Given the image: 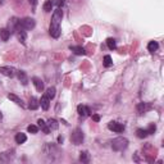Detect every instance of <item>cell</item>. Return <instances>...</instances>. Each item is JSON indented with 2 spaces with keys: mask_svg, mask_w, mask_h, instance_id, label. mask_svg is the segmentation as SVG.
<instances>
[{
  "mask_svg": "<svg viewBox=\"0 0 164 164\" xmlns=\"http://www.w3.org/2000/svg\"><path fill=\"white\" fill-rule=\"evenodd\" d=\"M155 130H156V127H155V126H154V124H151V126H150V127H149V128H147V133H149V135H151V133H154V132H155Z\"/></svg>",
  "mask_w": 164,
  "mask_h": 164,
  "instance_id": "29",
  "label": "cell"
},
{
  "mask_svg": "<svg viewBox=\"0 0 164 164\" xmlns=\"http://www.w3.org/2000/svg\"><path fill=\"white\" fill-rule=\"evenodd\" d=\"M84 132H82V130L80 128H76L73 131V133L72 136H71V141L74 144V145H81L82 144V141H84Z\"/></svg>",
  "mask_w": 164,
  "mask_h": 164,
  "instance_id": "3",
  "label": "cell"
},
{
  "mask_svg": "<svg viewBox=\"0 0 164 164\" xmlns=\"http://www.w3.org/2000/svg\"><path fill=\"white\" fill-rule=\"evenodd\" d=\"M53 5H54L53 0H46L42 8H44V10H45V12H50V10H51V8H53Z\"/></svg>",
  "mask_w": 164,
  "mask_h": 164,
  "instance_id": "26",
  "label": "cell"
},
{
  "mask_svg": "<svg viewBox=\"0 0 164 164\" xmlns=\"http://www.w3.org/2000/svg\"><path fill=\"white\" fill-rule=\"evenodd\" d=\"M108 128L113 131V132H117V133H121L123 132V130H124V126L121 124V123H118V122H110L108 124Z\"/></svg>",
  "mask_w": 164,
  "mask_h": 164,
  "instance_id": "6",
  "label": "cell"
},
{
  "mask_svg": "<svg viewBox=\"0 0 164 164\" xmlns=\"http://www.w3.org/2000/svg\"><path fill=\"white\" fill-rule=\"evenodd\" d=\"M112 64H113V61H112V57L110 55H105V57H104V65H105L107 68L112 67Z\"/></svg>",
  "mask_w": 164,
  "mask_h": 164,
  "instance_id": "27",
  "label": "cell"
},
{
  "mask_svg": "<svg viewBox=\"0 0 164 164\" xmlns=\"http://www.w3.org/2000/svg\"><path fill=\"white\" fill-rule=\"evenodd\" d=\"M37 124H39V128L42 130L44 133L48 135L49 132H50V128L48 127V123H45V121H42V119H39V121H37Z\"/></svg>",
  "mask_w": 164,
  "mask_h": 164,
  "instance_id": "15",
  "label": "cell"
},
{
  "mask_svg": "<svg viewBox=\"0 0 164 164\" xmlns=\"http://www.w3.org/2000/svg\"><path fill=\"white\" fill-rule=\"evenodd\" d=\"M77 112H78V114L81 117H87L90 114V109L86 105H78L77 107Z\"/></svg>",
  "mask_w": 164,
  "mask_h": 164,
  "instance_id": "10",
  "label": "cell"
},
{
  "mask_svg": "<svg viewBox=\"0 0 164 164\" xmlns=\"http://www.w3.org/2000/svg\"><path fill=\"white\" fill-rule=\"evenodd\" d=\"M0 73L7 76V77H14L17 74V71L13 67H0Z\"/></svg>",
  "mask_w": 164,
  "mask_h": 164,
  "instance_id": "7",
  "label": "cell"
},
{
  "mask_svg": "<svg viewBox=\"0 0 164 164\" xmlns=\"http://www.w3.org/2000/svg\"><path fill=\"white\" fill-rule=\"evenodd\" d=\"M40 105H41V108L44 109V110H48L49 107H50V99H49L46 95H44L41 97V100H40Z\"/></svg>",
  "mask_w": 164,
  "mask_h": 164,
  "instance_id": "11",
  "label": "cell"
},
{
  "mask_svg": "<svg viewBox=\"0 0 164 164\" xmlns=\"http://www.w3.org/2000/svg\"><path fill=\"white\" fill-rule=\"evenodd\" d=\"M39 107H40V100H37L36 97H31V99H30V104H28V108L31 109V110H36Z\"/></svg>",
  "mask_w": 164,
  "mask_h": 164,
  "instance_id": "14",
  "label": "cell"
},
{
  "mask_svg": "<svg viewBox=\"0 0 164 164\" xmlns=\"http://www.w3.org/2000/svg\"><path fill=\"white\" fill-rule=\"evenodd\" d=\"M58 122L55 121V119H49V121H48V127L49 128H50V131L51 130H57L58 128Z\"/></svg>",
  "mask_w": 164,
  "mask_h": 164,
  "instance_id": "24",
  "label": "cell"
},
{
  "mask_svg": "<svg viewBox=\"0 0 164 164\" xmlns=\"http://www.w3.org/2000/svg\"><path fill=\"white\" fill-rule=\"evenodd\" d=\"M14 140H15V143H17V144H25L26 141H27V136H26L25 133L19 132V133H17V135H15Z\"/></svg>",
  "mask_w": 164,
  "mask_h": 164,
  "instance_id": "16",
  "label": "cell"
},
{
  "mask_svg": "<svg viewBox=\"0 0 164 164\" xmlns=\"http://www.w3.org/2000/svg\"><path fill=\"white\" fill-rule=\"evenodd\" d=\"M18 26H19V19L17 17H12L8 22V31L10 32V34H15Z\"/></svg>",
  "mask_w": 164,
  "mask_h": 164,
  "instance_id": "4",
  "label": "cell"
},
{
  "mask_svg": "<svg viewBox=\"0 0 164 164\" xmlns=\"http://www.w3.org/2000/svg\"><path fill=\"white\" fill-rule=\"evenodd\" d=\"M71 50H72L76 55H85L86 50L82 46H71Z\"/></svg>",
  "mask_w": 164,
  "mask_h": 164,
  "instance_id": "17",
  "label": "cell"
},
{
  "mask_svg": "<svg viewBox=\"0 0 164 164\" xmlns=\"http://www.w3.org/2000/svg\"><path fill=\"white\" fill-rule=\"evenodd\" d=\"M80 160H81L82 163H89V162H90V154H89L87 151H81Z\"/></svg>",
  "mask_w": 164,
  "mask_h": 164,
  "instance_id": "21",
  "label": "cell"
},
{
  "mask_svg": "<svg viewBox=\"0 0 164 164\" xmlns=\"http://www.w3.org/2000/svg\"><path fill=\"white\" fill-rule=\"evenodd\" d=\"M149 109H150V105H147L146 103H140L139 105H137V112H139L140 114L145 113L146 110H149Z\"/></svg>",
  "mask_w": 164,
  "mask_h": 164,
  "instance_id": "19",
  "label": "cell"
},
{
  "mask_svg": "<svg viewBox=\"0 0 164 164\" xmlns=\"http://www.w3.org/2000/svg\"><path fill=\"white\" fill-rule=\"evenodd\" d=\"M107 45H108V48L110 49V50H114V49L117 48V44H116V40L114 39H112V37H109V39L107 40Z\"/></svg>",
  "mask_w": 164,
  "mask_h": 164,
  "instance_id": "23",
  "label": "cell"
},
{
  "mask_svg": "<svg viewBox=\"0 0 164 164\" xmlns=\"http://www.w3.org/2000/svg\"><path fill=\"white\" fill-rule=\"evenodd\" d=\"M8 99H9V100H12V101H14L15 104H17V105H21L22 108H25V107H26V105H25V103H23V100L19 99V97H18L17 95L9 94V95H8Z\"/></svg>",
  "mask_w": 164,
  "mask_h": 164,
  "instance_id": "13",
  "label": "cell"
},
{
  "mask_svg": "<svg viewBox=\"0 0 164 164\" xmlns=\"http://www.w3.org/2000/svg\"><path fill=\"white\" fill-rule=\"evenodd\" d=\"M21 26L23 27L26 31H30V30H32V28L35 27V19L27 17V18H25V19L21 21Z\"/></svg>",
  "mask_w": 164,
  "mask_h": 164,
  "instance_id": "5",
  "label": "cell"
},
{
  "mask_svg": "<svg viewBox=\"0 0 164 164\" xmlns=\"http://www.w3.org/2000/svg\"><path fill=\"white\" fill-rule=\"evenodd\" d=\"M27 131H28V132H31V133H37V131H39V127H37V126H35V124H31V126H28V127H27Z\"/></svg>",
  "mask_w": 164,
  "mask_h": 164,
  "instance_id": "28",
  "label": "cell"
},
{
  "mask_svg": "<svg viewBox=\"0 0 164 164\" xmlns=\"http://www.w3.org/2000/svg\"><path fill=\"white\" fill-rule=\"evenodd\" d=\"M55 91H57V90H55V87H49V89L46 90V92H45V95L51 100L53 97L55 96Z\"/></svg>",
  "mask_w": 164,
  "mask_h": 164,
  "instance_id": "22",
  "label": "cell"
},
{
  "mask_svg": "<svg viewBox=\"0 0 164 164\" xmlns=\"http://www.w3.org/2000/svg\"><path fill=\"white\" fill-rule=\"evenodd\" d=\"M30 4L32 5V7H36V5H37V0H30Z\"/></svg>",
  "mask_w": 164,
  "mask_h": 164,
  "instance_id": "31",
  "label": "cell"
},
{
  "mask_svg": "<svg viewBox=\"0 0 164 164\" xmlns=\"http://www.w3.org/2000/svg\"><path fill=\"white\" fill-rule=\"evenodd\" d=\"M136 135H137V137L139 139H144V137H146L147 135V130H143V128H139L137 131H136Z\"/></svg>",
  "mask_w": 164,
  "mask_h": 164,
  "instance_id": "25",
  "label": "cell"
},
{
  "mask_svg": "<svg viewBox=\"0 0 164 164\" xmlns=\"http://www.w3.org/2000/svg\"><path fill=\"white\" fill-rule=\"evenodd\" d=\"M17 77L18 80L22 82V85H27L28 84V78H27V74L23 71H17Z\"/></svg>",
  "mask_w": 164,
  "mask_h": 164,
  "instance_id": "12",
  "label": "cell"
},
{
  "mask_svg": "<svg viewBox=\"0 0 164 164\" xmlns=\"http://www.w3.org/2000/svg\"><path fill=\"white\" fill-rule=\"evenodd\" d=\"M32 84L35 85V87H36V90L37 91H44V82H42V80L41 78H39V77H34L32 78Z\"/></svg>",
  "mask_w": 164,
  "mask_h": 164,
  "instance_id": "9",
  "label": "cell"
},
{
  "mask_svg": "<svg viewBox=\"0 0 164 164\" xmlns=\"http://www.w3.org/2000/svg\"><path fill=\"white\" fill-rule=\"evenodd\" d=\"M158 48H159V44H158L156 41H150L149 45H147V50H149L150 53H155L158 50Z\"/></svg>",
  "mask_w": 164,
  "mask_h": 164,
  "instance_id": "20",
  "label": "cell"
},
{
  "mask_svg": "<svg viewBox=\"0 0 164 164\" xmlns=\"http://www.w3.org/2000/svg\"><path fill=\"white\" fill-rule=\"evenodd\" d=\"M14 156V151L10 150V151H5V153H2L0 154V160L2 162H10L13 159Z\"/></svg>",
  "mask_w": 164,
  "mask_h": 164,
  "instance_id": "8",
  "label": "cell"
},
{
  "mask_svg": "<svg viewBox=\"0 0 164 164\" xmlns=\"http://www.w3.org/2000/svg\"><path fill=\"white\" fill-rule=\"evenodd\" d=\"M92 119H94L95 122H99V121H100V117L97 116V114H95V116H92Z\"/></svg>",
  "mask_w": 164,
  "mask_h": 164,
  "instance_id": "30",
  "label": "cell"
},
{
  "mask_svg": "<svg viewBox=\"0 0 164 164\" xmlns=\"http://www.w3.org/2000/svg\"><path fill=\"white\" fill-rule=\"evenodd\" d=\"M10 36V32L8 31V28H0V39L3 41H8Z\"/></svg>",
  "mask_w": 164,
  "mask_h": 164,
  "instance_id": "18",
  "label": "cell"
},
{
  "mask_svg": "<svg viewBox=\"0 0 164 164\" xmlns=\"http://www.w3.org/2000/svg\"><path fill=\"white\" fill-rule=\"evenodd\" d=\"M63 18V12L61 8H57L53 13L51 17V22H50V28H49V32H50L51 37L54 39H58L61 36V22Z\"/></svg>",
  "mask_w": 164,
  "mask_h": 164,
  "instance_id": "1",
  "label": "cell"
},
{
  "mask_svg": "<svg viewBox=\"0 0 164 164\" xmlns=\"http://www.w3.org/2000/svg\"><path fill=\"white\" fill-rule=\"evenodd\" d=\"M128 146V140L126 137H117L112 141V149L114 151H123L127 149Z\"/></svg>",
  "mask_w": 164,
  "mask_h": 164,
  "instance_id": "2",
  "label": "cell"
}]
</instances>
